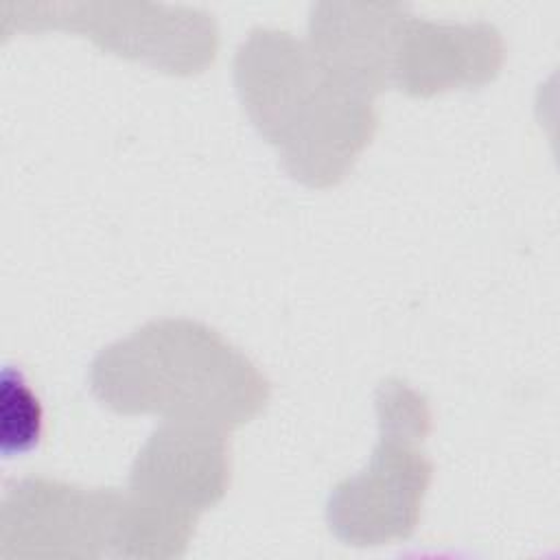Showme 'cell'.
I'll return each mask as SVG.
<instances>
[{"label":"cell","instance_id":"cell-5","mask_svg":"<svg viewBox=\"0 0 560 560\" xmlns=\"http://www.w3.org/2000/svg\"><path fill=\"white\" fill-rule=\"evenodd\" d=\"M381 442L365 470L341 481L328 499L330 529L348 545L407 538L420 512L431 464L418 448L429 431L427 400L400 381L376 396Z\"/></svg>","mask_w":560,"mask_h":560},{"label":"cell","instance_id":"cell-2","mask_svg":"<svg viewBox=\"0 0 560 560\" xmlns=\"http://www.w3.org/2000/svg\"><path fill=\"white\" fill-rule=\"evenodd\" d=\"M92 392L122 413L234 427L258 413L267 378L212 328L155 319L103 348L90 370Z\"/></svg>","mask_w":560,"mask_h":560},{"label":"cell","instance_id":"cell-7","mask_svg":"<svg viewBox=\"0 0 560 560\" xmlns=\"http://www.w3.org/2000/svg\"><path fill=\"white\" fill-rule=\"evenodd\" d=\"M125 494L44 477L7 486L0 505V558L122 553Z\"/></svg>","mask_w":560,"mask_h":560},{"label":"cell","instance_id":"cell-3","mask_svg":"<svg viewBox=\"0 0 560 560\" xmlns=\"http://www.w3.org/2000/svg\"><path fill=\"white\" fill-rule=\"evenodd\" d=\"M407 11L405 4H313L311 48L368 96L387 85L429 96L497 74L501 39L492 26L429 22Z\"/></svg>","mask_w":560,"mask_h":560},{"label":"cell","instance_id":"cell-6","mask_svg":"<svg viewBox=\"0 0 560 560\" xmlns=\"http://www.w3.org/2000/svg\"><path fill=\"white\" fill-rule=\"evenodd\" d=\"M66 26L88 33L101 46L144 59L168 72H197L214 57L217 28L208 13L166 4H70L7 2L2 35Z\"/></svg>","mask_w":560,"mask_h":560},{"label":"cell","instance_id":"cell-1","mask_svg":"<svg viewBox=\"0 0 560 560\" xmlns=\"http://www.w3.org/2000/svg\"><path fill=\"white\" fill-rule=\"evenodd\" d=\"M234 77L249 118L304 184L341 179L374 131L370 96L284 31H252L238 46Z\"/></svg>","mask_w":560,"mask_h":560},{"label":"cell","instance_id":"cell-4","mask_svg":"<svg viewBox=\"0 0 560 560\" xmlns=\"http://www.w3.org/2000/svg\"><path fill=\"white\" fill-rule=\"evenodd\" d=\"M230 481L221 427L166 420L138 453L127 492V553L182 556L197 514L214 505Z\"/></svg>","mask_w":560,"mask_h":560},{"label":"cell","instance_id":"cell-8","mask_svg":"<svg viewBox=\"0 0 560 560\" xmlns=\"http://www.w3.org/2000/svg\"><path fill=\"white\" fill-rule=\"evenodd\" d=\"M0 385V438L2 453L9 457L26 453L39 442L42 405L24 374L11 365L4 368Z\"/></svg>","mask_w":560,"mask_h":560}]
</instances>
